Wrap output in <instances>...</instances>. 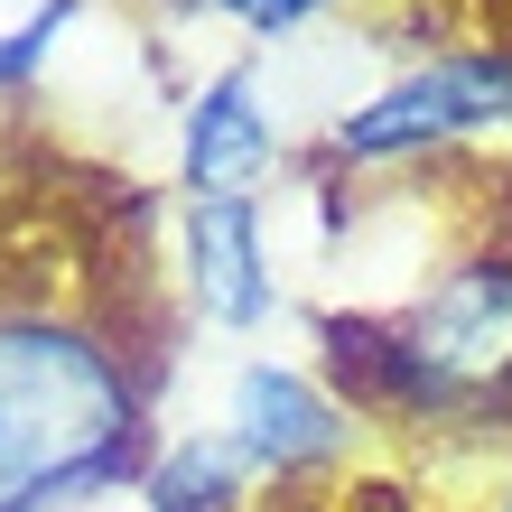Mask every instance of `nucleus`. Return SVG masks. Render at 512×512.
<instances>
[{"label":"nucleus","instance_id":"nucleus-6","mask_svg":"<svg viewBox=\"0 0 512 512\" xmlns=\"http://www.w3.org/2000/svg\"><path fill=\"white\" fill-rule=\"evenodd\" d=\"M261 168H270V122H261L252 75L233 66V75L205 84L196 112H187V177H196V196H243Z\"/></svg>","mask_w":512,"mask_h":512},{"label":"nucleus","instance_id":"nucleus-7","mask_svg":"<svg viewBox=\"0 0 512 512\" xmlns=\"http://www.w3.org/2000/svg\"><path fill=\"white\" fill-rule=\"evenodd\" d=\"M233 475H243L233 438H205V447H177V457L149 475V494H159V512H224Z\"/></svg>","mask_w":512,"mask_h":512},{"label":"nucleus","instance_id":"nucleus-9","mask_svg":"<svg viewBox=\"0 0 512 512\" xmlns=\"http://www.w3.org/2000/svg\"><path fill=\"white\" fill-rule=\"evenodd\" d=\"M215 10H233V19H252V28H289V19H308L317 0H215Z\"/></svg>","mask_w":512,"mask_h":512},{"label":"nucleus","instance_id":"nucleus-3","mask_svg":"<svg viewBox=\"0 0 512 512\" xmlns=\"http://www.w3.org/2000/svg\"><path fill=\"white\" fill-rule=\"evenodd\" d=\"M503 122H512V47H466V56H438V66L401 75L364 112H345L336 149L345 159H401V149H438V140L503 131Z\"/></svg>","mask_w":512,"mask_h":512},{"label":"nucleus","instance_id":"nucleus-4","mask_svg":"<svg viewBox=\"0 0 512 512\" xmlns=\"http://www.w3.org/2000/svg\"><path fill=\"white\" fill-rule=\"evenodd\" d=\"M233 457L243 466H270V475H298V466H317V457H336V438H345V410L326 401L317 382H298V373H233Z\"/></svg>","mask_w":512,"mask_h":512},{"label":"nucleus","instance_id":"nucleus-10","mask_svg":"<svg viewBox=\"0 0 512 512\" xmlns=\"http://www.w3.org/2000/svg\"><path fill=\"white\" fill-rule=\"evenodd\" d=\"M503 512H512V503H503Z\"/></svg>","mask_w":512,"mask_h":512},{"label":"nucleus","instance_id":"nucleus-2","mask_svg":"<svg viewBox=\"0 0 512 512\" xmlns=\"http://www.w3.org/2000/svg\"><path fill=\"white\" fill-rule=\"evenodd\" d=\"M336 373L391 410H503L512 401V261H466L401 317H326Z\"/></svg>","mask_w":512,"mask_h":512},{"label":"nucleus","instance_id":"nucleus-8","mask_svg":"<svg viewBox=\"0 0 512 512\" xmlns=\"http://www.w3.org/2000/svg\"><path fill=\"white\" fill-rule=\"evenodd\" d=\"M66 19H75V0H38V10H28V19L10 28V38H0V84H19L28 66H38V56H47L56 38H66Z\"/></svg>","mask_w":512,"mask_h":512},{"label":"nucleus","instance_id":"nucleus-1","mask_svg":"<svg viewBox=\"0 0 512 512\" xmlns=\"http://www.w3.org/2000/svg\"><path fill=\"white\" fill-rule=\"evenodd\" d=\"M140 466V382L94 326L0 308V512H66Z\"/></svg>","mask_w":512,"mask_h":512},{"label":"nucleus","instance_id":"nucleus-5","mask_svg":"<svg viewBox=\"0 0 512 512\" xmlns=\"http://www.w3.org/2000/svg\"><path fill=\"white\" fill-rule=\"evenodd\" d=\"M187 280L215 326L270 317V270H261V205L252 196H196L187 205Z\"/></svg>","mask_w":512,"mask_h":512}]
</instances>
